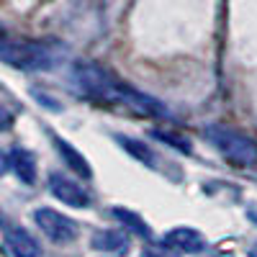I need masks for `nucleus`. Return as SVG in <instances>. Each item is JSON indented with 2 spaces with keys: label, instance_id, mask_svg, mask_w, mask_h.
I'll list each match as a JSON object with an SVG mask.
<instances>
[{
  "label": "nucleus",
  "instance_id": "obj_1",
  "mask_svg": "<svg viewBox=\"0 0 257 257\" xmlns=\"http://www.w3.org/2000/svg\"><path fill=\"white\" fill-rule=\"evenodd\" d=\"M75 80L80 85V90H85L93 98H100L105 103H116V105H123V108L134 111L139 116H147V118H165L167 116V108L149 98L128 85L113 80L108 72H103L100 67H93V64H77L75 67Z\"/></svg>",
  "mask_w": 257,
  "mask_h": 257
},
{
  "label": "nucleus",
  "instance_id": "obj_2",
  "mask_svg": "<svg viewBox=\"0 0 257 257\" xmlns=\"http://www.w3.org/2000/svg\"><path fill=\"white\" fill-rule=\"evenodd\" d=\"M206 137L211 139V144L219 149V152L234 162V165H254L257 162V144L244 137L242 132H237V128H229V126H221V123H211L206 128Z\"/></svg>",
  "mask_w": 257,
  "mask_h": 257
},
{
  "label": "nucleus",
  "instance_id": "obj_3",
  "mask_svg": "<svg viewBox=\"0 0 257 257\" xmlns=\"http://www.w3.org/2000/svg\"><path fill=\"white\" fill-rule=\"evenodd\" d=\"M34 219H36L39 229L57 244H67V242H72L77 237V224L70 216L54 211V208H36Z\"/></svg>",
  "mask_w": 257,
  "mask_h": 257
},
{
  "label": "nucleus",
  "instance_id": "obj_4",
  "mask_svg": "<svg viewBox=\"0 0 257 257\" xmlns=\"http://www.w3.org/2000/svg\"><path fill=\"white\" fill-rule=\"evenodd\" d=\"M3 237H6V247H8V252L13 257H39L41 254L39 242L31 237L24 226L3 221Z\"/></svg>",
  "mask_w": 257,
  "mask_h": 257
},
{
  "label": "nucleus",
  "instance_id": "obj_5",
  "mask_svg": "<svg viewBox=\"0 0 257 257\" xmlns=\"http://www.w3.org/2000/svg\"><path fill=\"white\" fill-rule=\"evenodd\" d=\"M49 190L54 193V198H59L62 203H67L72 208H88L90 206V196L85 193L77 183H72L70 178H64L59 173L49 175Z\"/></svg>",
  "mask_w": 257,
  "mask_h": 257
},
{
  "label": "nucleus",
  "instance_id": "obj_6",
  "mask_svg": "<svg viewBox=\"0 0 257 257\" xmlns=\"http://www.w3.org/2000/svg\"><path fill=\"white\" fill-rule=\"evenodd\" d=\"M3 57H6L8 64H13V67H21V70L47 67L44 52H39V49H34V47H26V44H6Z\"/></svg>",
  "mask_w": 257,
  "mask_h": 257
},
{
  "label": "nucleus",
  "instance_id": "obj_7",
  "mask_svg": "<svg viewBox=\"0 0 257 257\" xmlns=\"http://www.w3.org/2000/svg\"><path fill=\"white\" fill-rule=\"evenodd\" d=\"M165 244L178 249V252H185V254H196V252H201L206 247V239H203V234L196 231V229L178 226V229L165 234Z\"/></svg>",
  "mask_w": 257,
  "mask_h": 257
},
{
  "label": "nucleus",
  "instance_id": "obj_8",
  "mask_svg": "<svg viewBox=\"0 0 257 257\" xmlns=\"http://www.w3.org/2000/svg\"><path fill=\"white\" fill-rule=\"evenodd\" d=\"M6 162H8V167H11L26 185L36 183V160H34V155L29 152V149H21V147L11 149L8 157H6Z\"/></svg>",
  "mask_w": 257,
  "mask_h": 257
},
{
  "label": "nucleus",
  "instance_id": "obj_9",
  "mask_svg": "<svg viewBox=\"0 0 257 257\" xmlns=\"http://www.w3.org/2000/svg\"><path fill=\"white\" fill-rule=\"evenodd\" d=\"M52 142H54L57 152L62 155V160L67 162V167L72 170V173H77V175L85 178V180H90V178H93V167L88 165V160H85L70 142H64V139H59V137H52Z\"/></svg>",
  "mask_w": 257,
  "mask_h": 257
},
{
  "label": "nucleus",
  "instance_id": "obj_10",
  "mask_svg": "<svg viewBox=\"0 0 257 257\" xmlns=\"http://www.w3.org/2000/svg\"><path fill=\"white\" fill-rule=\"evenodd\" d=\"M93 247L103 252H126L128 247V234L118 229H103L93 234Z\"/></svg>",
  "mask_w": 257,
  "mask_h": 257
},
{
  "label": "nucleus",
  "instance_id": "obj_11",
  "mask_svg": "<svg viewBox=\"0 0 257 257\" xmlns=\"http://www.w3.org/2000/svg\"><path fill=\"white\" fill-rule=\"evenodd\" d=\"M116 142L126 149V152L128 155H132L137 162H144V165H149V167H152L155 165V152H152V149H149L142 139H132V137H116Z\"/></svg>",
  "mask_w": 257,
  "mask_h": 257
},
{
  "label": "nucleus",
  "instance_id": "obj_12",
  "mask_svg": "<svg viewBox=\"0 0 257 257\" xmlns=\"http://www.w3.org/2000/svg\"><path fill=\"white\" fill-rule=\"evenodd\" d=\"M113 216H118V221H121L128 231L139 234V237H144V239H152V229H149V226L144 224V219L137 216L134 211H128V208H113Z\"/></svg>",
  "mask_w": 257,
  "mask_h": 257
},
{
  "label": "nucleus",
  "instance_id": "obj_13",
  "mask_svg": "<svg viewBox=\"0 0 257 257\" xmlns=\"http://www.w3.org/2000/svg\"><path fill=\"white\" fill-rule=\"evenodd\" d=\"M157 137H160L162 142L175 144L178 149H183V152H190V142H188V139H178V134H165V132H157Z\"/></svg>",
  "mask_w": 257,
  "mask_h": 257
},
{
  "label": "nucleus",
  "instance_id": "obj_14",
  "mask_svg": "<svg viewBox=\"0 0 257 257\" xmlns=\"http://www.w3.org/2000/svg\"><path fill=\"white\" fill-rule=\"evenodd\" d=\"M142 257H178L175 252H170L167 247H147L142 252Z\"/></svg>",
  "mask_w": 257,
  "mask_h": 257
},
{
  "label": "nucleus",
  "instance_id": "obj_15",
  "mask_svg": "<svg viewBox=\"0 0 257 257\" xmlns=\"http://www.w3.org/2000/svg\"><path fill=\"white\" fill-rule=\"evenodd\" d=\"M249 257H257V242H254V244L249 247Z\"/></svg>",
  "mask_w": 257,
  "mask_h": 257
}]
</instances>
